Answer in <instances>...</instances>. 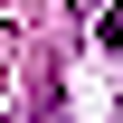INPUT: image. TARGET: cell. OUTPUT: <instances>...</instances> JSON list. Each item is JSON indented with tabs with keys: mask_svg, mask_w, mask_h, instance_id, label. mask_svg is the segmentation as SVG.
I'll list each match as a JSON object with an SVG mask.
<instances>
[{
	"mask_svg": "<svg viewBox=\"0 0 123 123\" xmlns=\"http://www.w3.org/2000/svg\"><path fill=\"white\" fill-rule=\"evenodd\" d=\"M95 38H104V47H123V0H114L104 19H95Z\"/></svg>",
	"mask_w": 123,
	"mask_h": 123,
	"instance_id": "cell-1",
	"label": "cell"
}]
</instances>
